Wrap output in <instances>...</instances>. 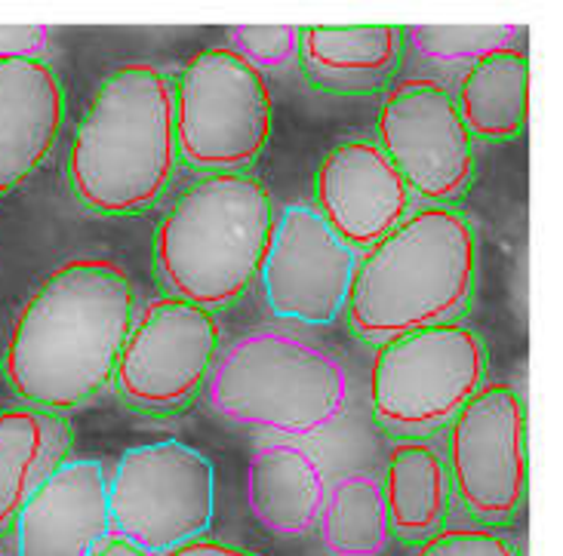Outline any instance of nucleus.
Masks as SVG:
<instances>
[{
	"label": "nucleus",
	"mask_w": 563,
	"mask_h": 556,
	"mask_svg": "<svg viewBox=\"0 0 563 556\" xmlns=\"http://www.w3.org/2000/svg\"><path fill=\"white\" fill-rule=\"evenodd\" d=\"M136 323V296L121 265L75 258L25 301L7 342V381L25 407L68 409L96 400Z\"/></svg>",
	"instance_id": "obj_1"
},
{
	"label": "nucleus",
	"mask_w": 563,
	"mask_h": 556,
	"mask_svg": "<svg viewBox=\"0 0 563 556\" xmlns=\"http://www.w3.org/2000/svg\"><path fill=\"white\" fill-rule=\"evenodd\" d=\"M477 280V234L456 207L412 210L357 258L345 316L366 345L459 323Z\"/></svg>",
	"instance_id": "obj_2"
},
{
	"label": "nucleus",
	"mask_w": 563,
	"mask_h": 556,
	"mask_svg": "<svg viewBox=\"0 0 563 556\" xmlns=\"http://www.w3.org/2000/svg\"><path fill=\"white\" fill-rule=\"evenodd\" d=\"M176 169L173 80L148 62L111 71L68 151L75 197L102 215H133L167 194Z\"/></svg>",
	"instance_id": "obj_3"
},
{
	"label": "nucleus",
	"mask_w": 563,
	"mask_h": 556,
	"mask_svg": "<svg viewBox=\"0 0 563 556\" xmlns=\"http://www.w3.org/2000/svg\"><path fill=\"white\" fill-rule=\"evenodd\" d=\"M275 225L272 194L246 173H210L176 197L154 227V271L173 299L229 308L260 277Z\"/></svg>",
	"instance_id": "obj_4"
},
{
	"label": "nucleus",
	"mask_w": 563,
	"mask_h": 556,
	"mask_svg": "<svg viewBox=\"0 0 563 556\" xmlns=\"http://www.w3.org/2000/svg\"><path fill=\"white\" fill-rule=\"evenodd\" d=\"M349 388L333 351L289 330H250L219 347L207 403L231 424L305 440L342 419Z\"/></svg>",
	"instance_id": "obj_5"
},
{
	"label": "nucleus",
	"mask_w": 563,
	"mask_h": 556,
	"mask_svg": "<svg viewBox=\"0 0 563 556\" xmlns=\"http://www.w3.org/2000/svg\"><path fill=\"white\" fill-rule=\"evenodd\" d=\"M487 385V345L462 323L407 332L376 347L369 372L373 419L400 440L450 427Z\"/></svg>",
	"instance_id": "obj_6"
},
{
	"label": "nucleus",
	"mask_w": 563,
	"mask_h": 556,
	"mask_svg": "<svg viewBox=\"0 0 563 556\" xmlns=\"http://www.w3.org/2000/svg\"><path fill=\"white\" fill-rule=\"evenodd\" d=\"M179 160L198 173H241L272 138V90L234 49L210 46L173 80Z\"/></svg>",
	"instance_id": "obj_7"
},
{
	"label": "nucleus",
	"mask_w": 563,
	"mask_h": 556,
	"mask_svg": "<svg viewBox=\"0 0 563 556\" xmlns=\"http://www.w3.org/2000/svg\"><path fill=\"white\" fill-rule=\"evenodd\" d=\"M111 535L154 556L198 542L213 526L216 467L183 440L126 449L108 477Z\"/></svg>",
	"instance_id": "obj_8"
},
{
	"label": "nucleus",
	"mask_w": 563,
	"mask_h": 556,
	"mask_svg": "<svg viewBox=\"0 0 563 556\" xmlns=\"http://www.w3.org/2000/svg\"><path fill=\"white\" fill-rule=\"evenodd\" d=\"M222 332L213 311L173 296L148 301L126 335L114 388L142 412H179L207 385Z\"/></svg>",
	"instance_id": "obj_9"
},
{
	"label": "nucleus",
	"mask_w": 563,
	"mask_h": 556,
	"mask_svg": "<svg viewBox=\"0 0 563 556\" xmlns=\"http://www.w3.org/2000/svg\"><path fill=\"white\" fill-rule=\"evenodd\" d=\"M376 130L379 148L426 207H453L472 185L474 138L441 80H397L382 99Z\"/></svg>",
	"instance_id": "obj_10"
},
{
	"label": "nucleus",
	"mask_w": 563,
	"mask_h": 556,
	"mask_svg": "<svg viewBox=\"0 0 563 556\" xmlns=\"http://www.w3.org/2000/svg\"><path fill=\"white\" fill-rule=\"evenodd\" d=\"M446 467L462 508L481 523H508L530 486L527 412L515 388L487 381L450 424Z\"/></svg>",
	"instance_id": "obj_11"
},
{
	"label": "nucleus",
	"mask_w": 563,
	"mask_h": 556,
	"mask_svg": "<svg viewBox=\"0 0 563 556\" xmlns=\"http://www.w3.org/2000/svg\"><path fill=\"white\" fill-rule=\"evenodd\" d=\"M357 253L320 219L311 203L280 212L262 256L265 301L277 320L330 326L345 314Z\"/></svg>",
	"instance_id": "obj_12"
},
{
	"label": "nucleus",
	"mask_w": 563,
	"mask_h": 556,
	"mask_svg": "<svg viewBox=\"0 0 563 556\" xmlns=\"http://www.w3.org/2000/svg\"><path fill=\"white\" fill-rule=\"evenodd\" d=\"M314 210L357 253L410 215L412 194L379 142L349 138L320 160Z\"/></svg>",
	"instance_id": "obj_13"
},
{
	"label": "nucleus",
	"mask_w": 563,
	"mask_h": 556,
	"mask_svg": "<svg viewBox=\"0 0 563 556\" xmlns=\"http://www.w3.org/2000/svg\"><path fill=\"white\" fill-rule=\"evenodd\" d=\"M108 535L111 513L102 458L65 462L15 516L19 556H92Z\"/></svg>",
	"instance_id": "obj_14"
},
{
	"label": "nucleus",
	"mask_w": 563,
	"mask_h": 556,
	"mask_svg": "<svg viewBox=\"0 0 563 556\" xmlns=\"http://www.w3.org/2000/svg\"><path fill=\"white\" fill-rule=\"evenodd\" d=\"M65 123V90L46 59L0 62V197L46 164Z\"/></svg>",
	"instance_id": "obj_15"
},
{
	"label": "nucleus",
	"mask_w": 563,
	"mask_h": 556,
	"mask_svg": "<svg viewBox=\"0 0 563 556\" xmlns=\"http://www.w3.org/2000/svg\"><path fill=\"white\" fill-rule=\"evenodd\" d=\"M404 49L395 25H308L299 31L302 75L330 92L379 90Z\"/></svg>",
	"instance_id": "obj_16"
},
{
	"label": "nucleus",
	"mask_w": 563,
	"mask_h": 556,
	"mask_svg": "<svg viewBox=\"0 0 563 556\" xmlns=\"http://www.w3.org/2000/svg\"><path fill=\"white\" fill-rule=\"evenodd\" d=\"M323 496V467L305 446L280 440L253 452L246 467V501L268 532L308 535L318 526Z\"/></svg>",
	"instance_id": "obj_17"
},
{
	"label": "nucleus",
	"mask_w": 563,
	"mask_h": 556,
	"mask_svg": "<svg viewBox=\"0 0 563 556\" xmlns=\"http://www.w3.org/2000/svg\"><path fill=\"white\" fill-rule=\"evenodd\" d=\"M71 452V424L59 412L15 407L0 412V532L15 523Z\"/></svg>",
	"instance_id": "obj_18"
},
{
	"label": "nucleus",
	"mask_w": 563,
	"mask_h": 556,
	"mask_svg": "<svg viewBox=\"0 0 563 556\" xmlns=\"http://www.w3.org/2000/svg\"><path fill=\"white\" fill-rule=\"evenodd\" d=\"M382 496L397 538L428 542L450 516L453 482L446 458L431 443L400 440L388 452Z\"/></svg>",
	"instance_id": "obj_19"
},
{
	"label": "nucleus",
	"mask_w": 563,
	"mask_h": 556,
	"mask_svg": "<svg viewBox=\"0 0 563 556\" xmlns=\"http://www.w3.org/2000/svg\"><path fill=\"white\" fill-rule=\"evenodd\" d=\"M472 138L505 142L523 133L530 114V59L520 49H499L468 65L453 96Z\"/></svg>",
	"instance_id": "obj_20"
},
{
	"label": "nucleus",
	"mask_w": 563,
	"mask_h": 556,
	"mask_svg": "<svg viewBox=\"0 0 563 556\" xmlns=\"http://www.w3.org/2000/svg\"><path fill=\"white\" fill-rule=\"evenodd\" d=\"M320 542L330 556H379L391 542V520L373 474H345L333 486L318 513Z\"/></svg>",
	"instance_id": "obj_21"
},
{
	"label": "nucleus",
	"mask_w": 563,
	"mask_h": 556,
	"mask_svg": "<svg viewBox=\"0 0 563 556\" xmlns=\"http://www.w3.org/2000/svg\"><path fill=\"white\" fill-rule=\"evenodd\" d=\"M520 25H410L404 41L428 62L438 65H474L489 53L508 49Z\"/></svg>",
	"instance_id": "obj_22"
},
{
	"label": "nucleus",
	"mask_w": 563,
	"mask_h": 556,
	"mask_svg": "<svg viewBox=\"0 0 563 556\" xmlns=\"http://www.w3.org/2000/svg\"><path fill=\"white\" fill-rule=\"evenodd\" d=\"M299 25H234L231 46L260 71H280L299 56Z\"/></svg>",
	"instance_id": "obj_23"
},
{
	"label": "nucleus",
	"mask_w": 563,
	"mask_h": 556,
	"mask_svg": "<svg viewBox=\"0 0 563 556\" xmlns=\"http://www.w3.org/2000/svg\"><path fill=\"white\" fill-rule=\"evenodd\" d=\"M412 556H518V547L493 529H441Z\"/></svg>",
	"instance_id": "obj_24"
},
{
	"label": "nucleus",
	"mask_w": 563,
	"mask_h": 556,
	"mask_svg": "<svg viewBox=\"0 0 563 556\" xmlns=\"http://www.w3.org/2000/svg\"><path fill=\"white\" fill-rule=\"evenodd\" d=\"M49 49L46 25H0V62L44 59Z\"/></svg>",
	"instance_id": "obj_25"
},
{
	"label": "nucleus",
	"mask_w": 563,
	"mask_h": 556,
	"mask_svg": "<svg viewBox=\"0 0 563 556\" xmlns=\"http://www.w3.org/2000/svg\"><path fill=\"white\" fill-rule=\"evenodd\" d=\"M164 556H260V554H250L244 547H231V544H222V542H198L185 544V547H176V551H169Z\"/></svg>",
	"instance_id": "obj_26"
},
{
	"label": "nucleus",
	"mask_w": 563,
	"mask_h": 556,
	"mask_svg": "<svg viewBox=\"0 0 563 556\" xmlns=\"http://www.w3.org/2000/svg\"><path fill=\"white\" fill-rule=\"evenodd\" d=\"M92 556H154V554L142 551V547H136V544L123 542V538H118V535H108L106 542L92 551Z\"/></svg>",
	"instance_id": "obj_27"
}]
</instances>
